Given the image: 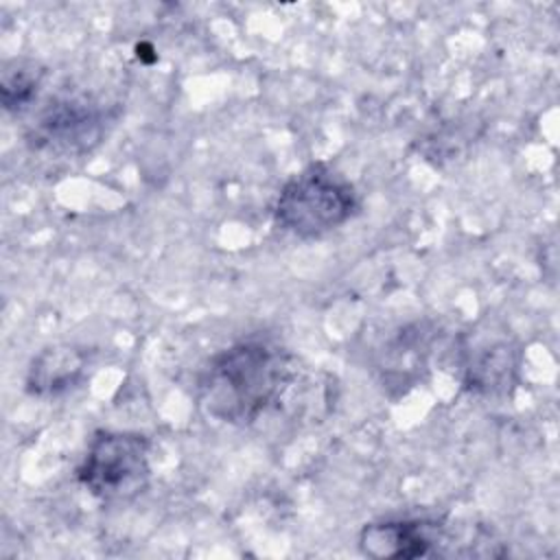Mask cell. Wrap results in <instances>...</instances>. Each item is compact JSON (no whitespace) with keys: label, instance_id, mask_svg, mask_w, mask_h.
I'll return each instance as SVG.
<instances>
[{"label":"cell","instance_id":"cell-4","mask_svg":"<svg viewBox=\"0 0 560 560\" xmlns=\"http://www.w3.org/2000/svg\"><path fill=\"white\" fill-rule=\"evenodd\" d=\"M116 114L90 94L50 98L26 131L33 151L55 158H79L103 142Z\"/></svg>","mask_w":560,"mask_h":560},{"label":"cell","instance_id":"cell-6","mask_svg":"<svg viewBox=\"0 0 560 560\" xmlns=\"http://www.w3.org/2000/svg\"><path fill=\"white\" fill-rule=\"evenodd\" d=\"M92 363V354L83 346L55 343L42 348L28 363L24 387L35 398H57L77 389Z\"/></svg>","mask_w":560,"mask_h":560},{"label":"cell","instance_id":"cell-3","mask_svg":"<svg viewBox=\"0 0 560 560\" xmlns=\"http://www.w3.org/2000/svg\"><path fill=\"white\" fill-rule=\"evenodd\" d=\"M149 453L144 433L96 431L77 466V481L103 503H127L149 486Z\"/></svg>","mask_w":560,"mask_h":560},{"label":"cell","instance_id":"cell-8","mask_svg":"<svg viewBox=\"0 0 560 560\" xmlns=\"http://www.w3.org/2000/svg\"><path fill=\"white\" fill-rule=\"evenodd\" d=\"M516 357L508 343H494L468 368L466 385L475 392L499 394L514 383Z\"/></svg>","mask_w":560,"mask_h":560},{"label":"cell","instance_id":"cell-2","mask_svg":"<svg viewBox=\"0 0 560 560\" xmlns=\"http://www.w3.org/2000/svg\"><path fill=\"white\" fill-rule=\"evenodd\" d=\"M276 225L295 238H319L359 212L354 186L324 162H313L289 177L273 201Z\"/></svg>","mask_w":560,"mask_h":560},{"label":"cell","instance_id":"cell-1","mask_svg":"<svg viewBox=\"0 0 560 560\" xmlns=\"http://www.w3.org/2000/svg\"><path fill=\"white\" fill-rule=\"evenodd\" d=\"M293 381L291 354L269 339H241L214 352L197 374L199 409L223 424L247 427L280 402Z\"/></svg>","mask_w":560,"mask_h":560},{"label":"cell","instance_id":"cell-7","mask_svg":"<svg viewBox=\"0 0 560 560\" xmlns=\"http://www.w3.org/2000/svg\"><path fill=\"white\" fill-rule=\"evenodd\" d=\"M429 359V335L416 324L400 330V335L385 348V359L381 363L383 383L396 387H411L420 372L427 368Z\"/></svg>","mask_w":560,"mask_h":560},{"label":"cell","instance_id":"cell-5","mask_svg":"<svg viewBox=\"0 0 560 560\" xmlns=\"http://www.w3.org/2000/svg\"><path fill=\"white\" fill-rule=\"evenodd\" d=\"M446 525L438 518H385L363 525L359 549L368 558H420L438 553Z\"/></svg>","mask_w":560,"mask_h":560},{"label":"cell","instance_id":"cell-9","mask_svg":"<svg viewBox=\"0 0 560 560\" xmlns=\"http://www.w3.org/2000/svg\"><path fill=\"white\" fill-rule=\"evenodd\" d=\"M39 83H42V70H37L33 63L18 61V59L9 61L4 66L2 79H0L2 107L7 112L20 114L37 96Z\"/></svg>","mask_w":560,"mask_h":560}]
</instances>
